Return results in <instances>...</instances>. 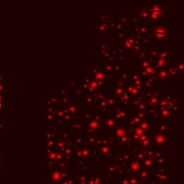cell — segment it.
<instances>
[{
    "mask_svg": "<svg viewBox=\"0 0 184 184\" xmlns=\"http://www.w3.org/2000/svg\"><path fill=\"white\" fill-rule=\"evenodd\" d=\"M166 30L163 28V27H158L156 29V32H155V34L158 38V39H163L166 36Z\"/></svg>",
    "mask_w": 184,
    "mask_h": 184,
    "instance_id": "6da1fadb",
    "label": "cell"
},
{
    "mask_svg": "<svg viewBox=\"0 0 184 184\" xmlns=\"http://www.w3.org/2000/svg\"><path fill=\"white\" fill-rule=\"evenodd\" d=\"M161 11H162V9L160 7H155L153 9V12H156V13H160Z\"/></svg>",
    "mask_w": 184,
    "mask_h": 184,
    "instance_id": "7a4b0ae2",
    "label": "cell"
},
{
    "mask_svg": "<svg viewBox=\"0 0 184 184\" xmlns=\"http://www.w3.org/2000/svg\"><path fill=\"white\" fill-rule=\"evenodd\" d=\"M1 99H2V98H1V96H0V102H1Z\"/></svg>",
    "mask_w": 184,
    "mask_h": 184,
    "instance_id": "3957f363",
    "label": "cell"
}]
</instances>
